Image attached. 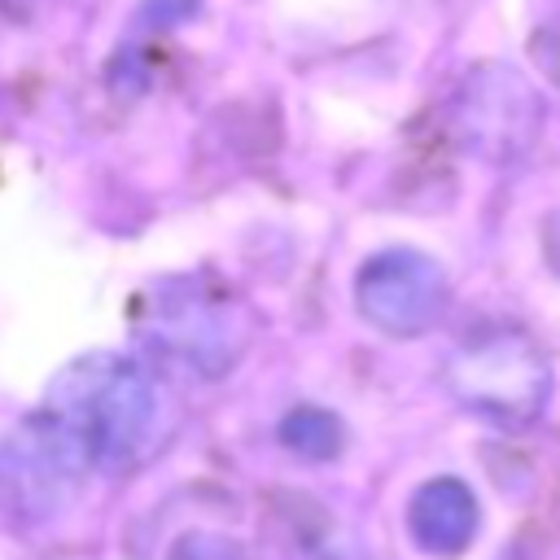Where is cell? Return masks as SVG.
<instances>
[{"instance_id":"1","label":"cell","mask_w":560,"mask_h":560,"mask_svg":"<svg viewBox=\"0 0 560 560\" xmlns=\"http://www.w3.org/2000/svg\"><path fill=\"white\" fill-rule=\"evenodd\" d=\"M79 446L88 468H127L158 429L153 376L118 354H83L66 363L39 407Z\"/></svg>"},{"instance_id":"8","label":"cell","mask_w":560,"mask_h":560,"mask_svg":"<svg viewBox=\"0 0 560 560\" xmlns=\"http://www.w3.org/2000/svg\"><path fill=\"white\" fill-rule=\"evenodd\" d=\"M280 442L302 459H332L346 446V429L324 407H298L280 420Z\"/></svg>"},{"instance_id":"2","label":"cell","mask_w":560,"mask_h":560,"mask_svg":"<svg viewBox=\"0 0 560 560\" xmlns=\"http://www.w3.org/2000/svg\"><path fill=\"white\" fill-rule=\"evenodd\" d=\"M136 332L153 354L223 376L249 346V311L206 276H162L136 306Z\"/></svg>"},{"instance_id":"10","label":"cell","mask_w":560,"mask_h":560,"mask_svg":"<svg viewBox=\"0 0 560 560\" xmlns=\"http://www.w3.org/2000/svg\"><path fill=\"white\" fill-rule=\"evenodd\" d=\"M534 61L542 66V74L551 83H560V22L538 26V35H534Z\"/></svg>"},{"instance_id":"3","label":"cell","mask_w":560,"mask_h":560,"mask_svg":"<svg viewBox=\"0 0 560 560\" xmlns=\"http://www.w3.org/2000/svg\"><path fill=\"white\" fill-rule=\"evenodd\" d=\"M446 385L472 416H486L494 424H529L547 407L551 363L529 332L486 328L451 354Z\"/></svg>"},{"instance_id":"6","label":"cell","mask_w":560,"mask_h":560,"mask_svg":"<svg viewBox=\"0 0 560 560\" xmlns=\"http://www.w3.org/2000/svg\"><path fill=\"white\" fill-rule=\"evenodd\" d=\"M83 472H88V459L61 433V424L44 411L26 416L0 442V503L18 521L52 516L70 499V490Z\"/></svg>"},{"instance_id":"5","label":"cell","mask_w":560,"mask_h":560,"mask_svg":"<svg viewBox=\"0 0 560 560\" xmlns=\"http://www.w3.org/2000/svg\"><path fill=\"white\" fill-rule=\"evenodd\" d=\"M354 302L372 328L389 337H420L442 319L451 302V284L442 262L429 258L424 249L389 245L359 267Z\"/></svg>"},{"instance_id":"4","label":"cell","mask_w":560,"mask_h":560,"mask_svg":"<svg viewBox=\"0 0 560 560\" xmlns=\"http://www.w3.org/2000/svg\"><path fill=\"white\" fill-rule=\"evenodd\" d=\"M542 96L512 66H477L451 96V136L481 162H516L542 136Z\"/></svg>"},{"instance_id":"7","label":"cell","mask_w":560,"mask_h":560,"mask_svg":"<svg viewBox=\"0 0 560 560\" xmlns=\"http://www.w3.org/2000/svg\"><path fill=\"white\" fill-rule=\"evenodd\" d=\"M477 494L459 477H433L407 499V534L429 556H459L477 534Z\"/></svg>"},{"instance_id":"9","label":"cell","mask_w":560,"mask_h":560,"mask_svg":"<svg viewBox=\"0 0 560 560\" xmlns=\"http://www.w3.org/2000/svg\"><path fill=\"white\" fill-rule=\"evenodd\" d=\"M166 560H245V551H241L232 538H223V534L197 529V534H184V538L166 551Z\"/></svg>"}]
</instances>
